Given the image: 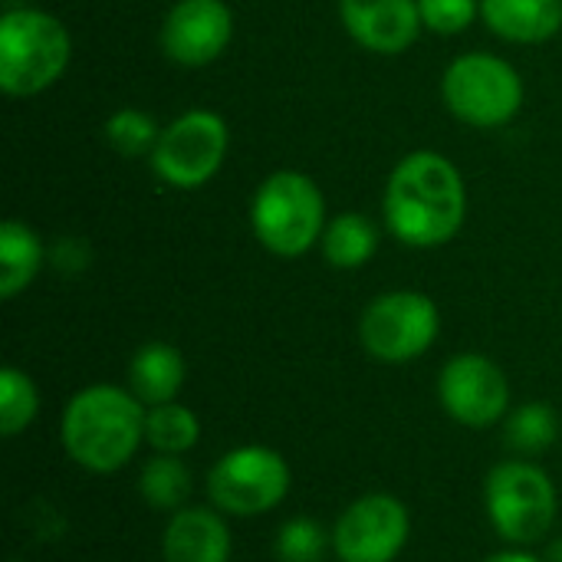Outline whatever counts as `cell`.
Here are the masks:
<instances>
[{
  "mask_svg": "<svg viewBox=\"0 0 562 562\" xmlns=\"http://www.w3.org/2000/svg\"><path fill=\"white\" fill-rule=\"evenodd\" d=\"M484 507L494 533L510 547H533L550 537L560 510L557 487L533 461H501L484 481Z\"/></svg>",
  "mask_w": 562,
  "mask_h": 562,
  "instance_id": "3",
  "label": "cell"
},
{
  "mask_svg": "<svg viewBox=\"0 0 562 562\" xmlns=\"http://www.w3.org/2000/svg\"><path fill=\"white\" fill-rule=\"evenodd\" d=\"M224 155H227L224 119L207 109H194L175 119L161 132L151 151V168L171 188H201L204 181L214 178Z\"/></svg>",
  "mask_w": 562,
  "mask_h": 562,
  "instance_id": "9",
  "label": "cell"
},
{
  "mask_svg": "<svg viewBox=\"0 0 562 562\" xmlns=\"http://www.w3.org/2000/svg\"><path fill=\"white\" fill-rule=\"evenodd\" d=\"M40 415V392H36V382L7 366L0 372V431L3 438H16L20 431H26Z\"/></svg>",
  "mask_w": 562,
  "mask_h": 562,
  "instance_id": "22",
  "label": "cell"
},
{
  "mask_svg": "<svg viewBox=\"0 0 562 562\" xmlns=\"http://www.w3.org/2000/svg\"><path fill=\"white\" fill-rule=\"evenodd\" d=\"M326 204L313 178L300 171L270 175L254 194L250 221L257 240L277 257H300L323 237Z\"/></svg>",
  "mask_w": 562,
  "mask_h": 562,
  "instance_id": "5",
  "label": "cell"
},
{
  "mask_svg": "<svg viewBox=\"0 0 562 562\" xmlns=\"http://www.w3.org/2000/svg\"><path fill=\"white\" fill-rule=\"evenodd\" d=\"M234 537L224 514L214 507H181L161 533L165 562H231Z\"/></svg>",
  "mask_w": 562,
  "mask_h": 562,
  "instance_id": "14",
  "label": "cell"
},
{
  "mask_svg": "<svg viewBox=\"0 0 562 562\" xmlns=\"http://www.w3.org/2000/svg\"><path fill=\"white\" fill-rule=\"evenodd\" d=\"M543 562H562V537H560V540H553V543L547 547V553H543Z\"/></svg>",
  "mask_w": 562,
  "mask_h": 562,
  "instance_id": "27",
  "label": "cell"
},
{
  "mask_svg": "<svg viewBox=\"0 0 562 562\" xmlns=\"http://www.w3.org/2000/svg\"><path fill=\"white\" fill-rule=\"evenodd\" d=\"M333 550V533L313 517H290L273 537V553L280 562H323Z\"/></svg>",
  "mask_w": 562,
  "mask_h": 562,
  "instance_id": "23",
  "label": "cell"
},
{
  "mask_svg": "<svg viewBox=\"0 0 562 562\" xmlns=\"http://www.w3.org/2000/svg\"><path fill=\"white\" fill-rule=\"evenodd\" d=\"M234 36V16L224 0H178L161 26L168 59L181 66L214 63Z\"/></svg>",
  "mask_w": 562,
  "mask_h": 562,
  "instance_id": "12",
  "label": "cell"
},
{
  "mask_svg": "<svg viewBox=\"0 0 562 562\" xmlns=\"http://www.w3.org/2000/svg\"><path fill=\"white\" fill-rule=\"evenodd\" d=\"M438 402L464 428H494L510 415V382L494 359L461 352L438 375Z\"/></svg>",
  "mask_w": 562,
  "mask_h": 562,
  "instance_id": "11",
  "label": "cell"
},
{
  "mask_svg": "<svg viewBox=\"0 0 562 562\" xmlns=\"http://www.w3.org/2000/svg\"><path fill=\"white\" fill-rule=\"evenodd\" d=\"M138 494L151 510H181L191 497V471L181 454H151L138 471Z\"/></svg>",
  "mask_w": 562,
  "mask_h": 562,
  "instance_id": "18",
  "label": "cell"
},
{
  "mask_svg": "<svg viewBox=\"0 0 562 562\" xmlns=\"http://www.w3.org/2000/svg\"><path fill=\"white\" fill-rule=\"evenodd\" d=\"M69 33L43 10H7L0 20V89L7 95H36L69 66Z\"/></svg>",
  "mask_w": 562,
  "mask_h": 562,
  "instance_id": "4",
  "label": "cell"
},
{
  "mask_svg": "<svg viewBox=\"0 0 562 562\" xmlns=\"http://www.w3.org/2000/svg\"><path fill=\"white\" fill-rule=\"evenodd\" d=\"M105 138L109 145L125 155V158H138V155H151L161 132L151 122L148 112L142 109H119L109 122H105Z\"/></svg>",
  "mask_w": 562,
  "mask_h": 562,
  "instance_id": "24",
  "label": "cell"
},
{
  "mask_svg": "<svg viewBox=\"0 0 562 562\" xmlns=\"http://www.w3.org/2000/svg\"><path fill=\"white\" fill-rule=\"evenodd\" d=\"M379 247V231L362 214H339L323 231V254L339 270H356L372 260Z\"/></svg>",
  "mask_w": 562,
  "mask_h": 562,
  "instance_id": "21",
  "label": "cell"
},
{
  "mask_svg": "<svg viewBox=\"0 0 562 562\" xmlns=\"http://www.w3.org/2000/svg\"><path fill=\"white\" fill-rule=\"evenodd\" d=\"M293 487L286 458L267 445H240L214 461L207 471V497L227 517H260L277 510Z\"/></svg>",
  "mask_w": 562,
  "mask_h": 562,
  "instance_id": "6",
  "label": "cell"
},
{
  "mask_svg": "<svg viewBox=\"0 0 562 562\" xmlns=\"http://www.w3.org/2000/svg\"><path fill=\"white\" fill-rule=\"evenodd\" d=\"M438 329L441 316L431 296L415 290H392L366 306L359 319V342L372 359L385 366H405L435 346Z\"/></svg>",
  "mask_w": 562,
  "mask_h": 562,
  "instance_id": "7",
  "label": "cell"
},
{
  "mask_svg": "<svg viewBox=\"0 0 562 562\" xmlns=\"http://www.w3.org/2000/svg\"><path fill=\"white\" fill-rule=\"evenodd\" d=\"M145 412L132 389L86 385L63 408V451L89 474H115L145 445Z\"/></svg>",
  "mask_w": 562,
  "mask_h": 562,
  "instance_id": "2",
  "label": "cell"
},
{
  "mask_svg": "<svg viewBox=\"0 0 562 562\" xmlns=\"http://www.w3.org/2000/svg\"><path fill=\"white\" fill-rule=\"evenodd\" d=\"M184 379H188L184 356L171 342H145L128 362V389L145 408L178 402Z\"/></svg>",
  "mask_w": 562,
  "mask_h": 562,
  "instance_id": "15",
  "label": "cell"
},
{
  "mask_svg": "<svg viewBox=\"0 0 562 562\" xmlns=\"http://www.w3.org/2000/svg\"><path fill=\"white\" fill-rule=\"evenodd\" d=\"M560 438V418L547 402H524L504 418V441L520 458L547 454Z\"/></svg>",
  "mask_w": 562,
  "mask_h": 562,
  "instance_id": "19",
  "label": "cell"
},
{
  "mask_svg": "<svg viewBox=\"0 0 562 562\" xmlns=\"http://www.w3.org/2000/svg\"><path fill=\"white\" fill-rule=\"evenodd\" d=\"M484 562H543L540 557L527 553V547H510V550H501L494 557H487Z\"/></svg>",
  "mask_w": 562,
  "mask_h": 562,
  "instance_id": "26",
  "label": "cell"
},
{
  "mask_svg": "<svg viewBox=\"0 0 562 562\" xmlns=\"http://www.w3.org/2000/svg\"><path fill=\"white\" fill-rule=\"evenodd\" d=\"M339 13L356 43L372 53H402L418 40V0H339Z\"/></svg>",
  "mask_w": 562,
  "mask_h": 562,
  "instance_id": "13",
  "label": "cell"
},
{
  "mask_svg": "<svg viewBox=\"0 0 562 562\" xmlns=\"http://www.w3.org/2000/svg\"><path fill=\"white\" fill-rule=\"evenodd\" d=\"M422 23L435 33H461L471 26V20L481 10V0H418Z\"/></svg>",
  "mask_w": 562,
  "mask_h": 562,
  "instance_id": "25",
  "label": "cell"
},
{
  "mask_svg": "<svg viewBox=\"0 0 562 562\" xmlns=\"http://www.w3.org/2000/svg\"><path fill=\"white\" fill-rule=\"evenodd\" d=\"M412 537V514L392 494H366L352 501L333 527V553L339 562H395Z\"/></svg>",
  "mask_w": 562,
  "mask_h": 562,
  "instance_id": "10",
  "label": "cell"
},
{
  "mask_svg": "<svg viewBox=\"0 0 562 562\" xmlns=\"http://www.w3.org/2000/svg\"><path fill=\"white\" fill-rule=\"evenodd\" d=\"M40 267H43L40 237L20 221H7L0 227V296L13 300L16 293H23L40 273Z\"/></svg>",
  "mask_w": 562,
  "mask_h": 562,
  "instance_id": "17",
  "label": "cell"
},
{
  "mask_svg": "<svg viewBox=\"0 0 562 562\" xmlns=\"http://www.w3.org/2000/svg\"><path fill=\"white\" fill-rule=\"evenodd\" d=\"M198 441H201V422L188 405L165 402L145 412V445L155 454H188Z\"/></svg>",
  "mask_w": 562,
  "mask_h": 562,
  "instance_id": "20",
  "label": "cell"
},
{
  "mask_svg": "<svg viewBox=\"0 0 562 562\" xmlns=\"http://www.w3.org/2000/svg\"><path fill=\"white\" fill-rule=\"evenodd\" d=\"M445 105L468 125H507L524 105V82L517 69L491 53L458 56L441 82Z\"/></svg>",
  "mask_w": 562,
  "mask_h": 562,
  "instance_id": "8",
  "label": "cell"
},
{
  "mask_svg": "<svg viewBox=\"0 0 562 562\" xmlns=\"http://www.w3.org/2000/svg\"><path fill=\"white\" fill-rule=\"evenodd\" d=\"M464 181L438 151L405 155L385 188L389 231L408 247H441L464 224Z\"/></svg>",
  "mask_w": 562,
  "mask_h": 562,
  "instance_id": "1",
  "label": "cell"
},
{
  "mask_svg": "<svg viewBox=\"0 0 562 562\" xmlns=\"http://www.w3.org/2000/svg\"><path fill=\"white\" fill-rule=\"evenodd\" d=\"M487 26L514 43H543L562 26V0H481Z\"/></svg>",
  "mask_w": 562,
  "mask_h": 562,
  "instance_id": "16",
  "label": "cell"
}]
</instances>
